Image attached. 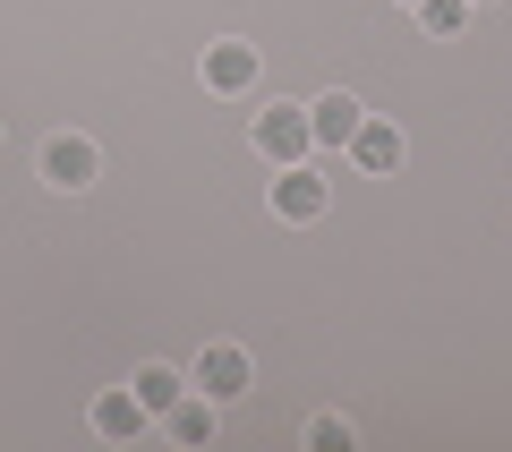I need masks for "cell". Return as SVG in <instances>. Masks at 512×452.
I'll use <instances>...</instances> for the list:
<instances>
[{
	"mask_svg": "<svg viewBox=\"0 0 512 452\" xmlns=\"http://www.w3.org/2000/svg\"><path fill=\"white\" fill-rule=\"evenodd\" d=\"M350 163H359V171H393V163H402V137H393L384 120H359V137H350Z\"/></svg>",
	"mask_w": 512,
	"mask_h": 452,
	"instance_id": "obj_9",
	"label": "cell"
},
{
	"mask_svg": "<svg viewBox=\"0 0 512 452\" xmlns=\"http://www.w3.org/2000/svg\"><path fill=\"white\" fill-rule=\"evenodd\" d=\"M410 9H419L427 35H461V26H470V0H410Z\"/></svg>",
	"mask_w": 512,
	"mask_h": 452,
	"instance_id": "obj_11",
	"label": "cell"
},
{
	"mask_svg": "<svg viewBox=\"0 0 512 452\" xmlns=\"http://www.w3.org/2000/svg\"><path fill=\"white\" fill-rule=\"evenodd\" d=\"M43 180L52 188H94V145L86 137H52L43 145Z\"/></svg>",
	"mask_w": 512,
	"mask_h": 452,
	"instance_id": "obj_6",
	"label": "cell"
},
{
	"mask_svg": "<svg viewBox=\"0 0 512 452\" xmlns=\"http://www.w3.org/2000/svg\"><path fill=\"white\" fill-rule=\"evenodd\" d=\"M94 435H103V444L146 435V401H137V393H103V401H94Z\"/></svg>",
	"mask_w": 512,
	"mask_h": 452,
	"instance_id": "obj_7",
	"label": "cell"
},
{
	"mask_svg": "<svg viewBox=\"0 0 512 452\" xmlns=\"http://www.w3.org/2000/svg\"><path fill=\"white\" fill-rule=\"evenodd\" d=\"M325 197H333V188H325V171L282 163V180H274V214H282V222H316V214H325Z\"/></svg>",
	"mask_w": 512,
	"mask_h": 452,
	"instance_id": "obj_2",
	"label": "cell"
},
{
	"mask_svg": "<svg viewBox=\"0 0 512 452\" xmlns=\"http://www.w3.org/2000/svg\"><path fill=\"white\" fill-rule=\"evenodd\" d=\"M205 86L214 94H248L256 86V43H205Z\"/></svg>",
	"mask_w": 512,
	"mask_h": 452,
	"instance_id": "obj_4",
	"label": "cell"
},
{
	"mask_svg": "<svg viewBox=\"0 0 512 452\" xmlns=\"http://www.w3.org/2000/svg\"><path fill=\"white\" fill-rule=\"evenodd\" d=\"M197 393L205 401H239V393H248V350H231V342L197 350Z\"/></svg>",
	"mask_w": 512,
	"mask_h": 452,
	"instance_id": "obj_3",
	"label": "cell"
},
{
	"mask_svg": "<svg viewBox=\"0 0 512 452\" xmlns=\"http://www.w3.org/2000/svg\"><path fill=\"white\" fill-rule=\"evenodd\" d=\"M359 120H367V111H359V94H342V86L308 103V128H316V145H350V137H359Z\"/></svg>",
	"mask_w": 512,
	"mask_h": 452,
	"instance_id": "obj_5",
	"label": "cell"
},
{
	"mask_svg": "<svg viewBox=\"0 0 512 452\" xmlns=\"http://www.w3.org/2000/svg\"><path fill=\"white\" fill-rule=\"evenodd\" d=\"M256 145H265L274 163H308L316 128H308V111H299V103H274V111H256Z\"/></svg>",
	"mask_w": 512,
	"mask_h": 452,
	"instance_id": "obj_1",
	"label": "cell"
},
{
	"mask_svg": "<svg viewBox=\"0 0 512 452\" xmlns=\"http://www.w3.org/2000/svg\"><path fill=\"white\" fill-rule=\"evenodd\" d=\"M128 393L146 401V418H163V410H171V401H180V393H188V376H180V367H137V384H128Z\"/></svg>",
	"mask_w": 512,
	"mask_h": 452,
	"instance_id": "obj_10",
	"label": "cell"
},
{
	"mask_svg": "<svg viewBox=\"0 0 512 452\" xmlns=\"http://www.w3.org/2000/svg\"><path fill=\"white\" fill-rule=\"evenodd\" d=\"M308 444L316 452H350V444H359V427H350V418H308Z\"/></svg>",
	"mask_w": 512,
	"mask_h": 452,
	"instance_id": "obj_12",
	"label": "cell"
},
{
	"mask_svg": "<svg viewBox=\"0 0 512 452\" xmlns=\"http://www.w3.org/2000/svg\"><path fill=\"white\" fill-rule=\"evenodd\" d=\"M214 410H222V401H205V393H180L163 418H171V435H180V444H214V427H222Z\"/></svg>",
	"mask_w": 512,
	"mask_h": 452,
	"instance_id": "obj_8",
	"label": "cell"
}]
</instances>
